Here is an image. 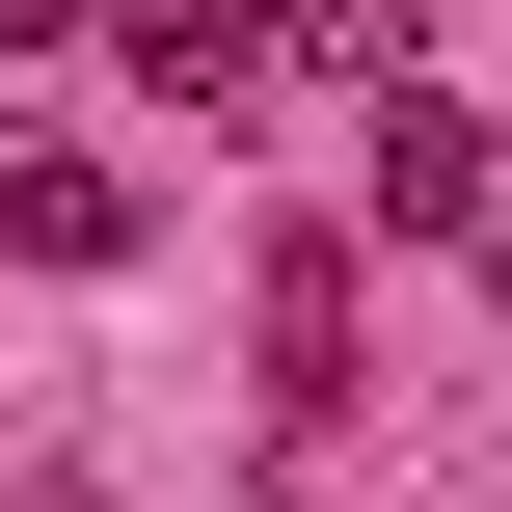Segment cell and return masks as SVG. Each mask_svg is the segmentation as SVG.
<instances>
[{
	"mask_svg": "<svg viewBox=\"0 0 512 512\" xmlns=\"http://www.w3.org/2000/svg\"><path fill=\"white\" fill-rule=\"evenodd\" d=\"M243 351H270V432H351V243H270L243 270Z\"/></svg>",
	"mask_w": 512,
	"mask_h": 512,
	"instance_id": "1",
	"label": "cell"
},
{
	"mask_svg": "<svg viewBox=\"0 0 512 512\" xmlns=\"http://www.w3.org/2000/svg\"><path fill=\"white\" fill-rule=\"evenodd\" d=\"M512 162H486V108H459V81H405V54H378V216H405V243H459V216H486Z\"/></svg>",
	"mask_w": 512,
	"mask_h": 512,
	"instance_id": "2",
	"label": "cell"
},
{
	"mask_svg": "<svg viewBox=\"0 0 512 512\" xmlns=\"http://www.w3.org/2000/svg\"><path fill=\"white\" fill-rule=\"evenodd\" d=\"M0 243H27V270H135V189H108L81 135H27V162H0Z\"/></svg>",
	"mask_w": 512,
	"mask_h": 512,
	"instance_id": "3",
	"label": "cell"
},
{
	"mask_svg": "<svg viewBox=\"0 0 512 512\" xmlns=\"http://www.w3.org/2000/svg\"><path fill=\"white\" fill-rule=\"evenodd\" d=\"M81 27H108V0H0V54H81Z\"/></svg>",
	"mask_w": 512,
	"mask_h": 512,
	"instance_id": "4",
	"label": "cell"
},
{
	"mask_svg": "<svg viewBox=\"0 0 512 512\" xmlns=\"http://www.w3.org/2000/svg\"><path fill=\"white\" fill-rule=\"evenodd\" d=\"M459 243H486V297H512V189H486V216H459Z\"/></svg>",
	"mask_w": 512,
	"mask_h": 512,
	"instance_id": "5",
	"label": "cell"
}]
</instances>
